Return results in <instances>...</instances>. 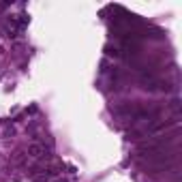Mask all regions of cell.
Here are the masks:
<instances>
[{
    "mask_svg": "<svg viewBox=\"0 0 182 182\" xmlns=\"http://www.w3.org/2000/svg\"><path fill=\"white\" fill-rule=\"evenodd\" d=\"M47 148L43 144H30L28 146V156H32V159H47Z\"/></svg>",
    "mask_w": 182,
    "mask_h": 182,
    "instance_id": "6da1fadb",
    "label": "cell"
},
{
    "mask_svg": "<svg viewBox=\"0 0 182 182\" xmlns=\"http://www.w3.org/2000/svg\"><path fill=\"white\" fill-rule=\"evenodd\" d=\"M49 178H51L49 172H47V174H32V180L34 182H49Z\"/></svg>",
    "mask_w": 182,
    "mask_h": 182,
    "instance_id": "7a4b0ae2",
    "label": "cell"
},
{
    "mask_svg": "<svg viewBox=\"0 0 182 182\" xmlns=\"http://www.w3.org/2000/svg\"><path fill=\"white\" fill-rule=\"evenodd\" d=\"M24 159H26V154H24V152H15V154H13V163H15V165L24 163Z\"/></svg>",
    "mask_w": 182,
    "mask_h": 182,
    "instance_id": "3957f363",
    "label": "cell"
},
{
    "mask_svg": "<svg viewBox=\"0 0 182 182\" xmlns=\"http://www.w3.org/2000/svg\"><path fill=\"white\" fill-rule=\"evenodd\" d=\"M105 51H107V56H120V49H116V47H105Z\"/></svg>",
    "mask_w": 182,
    "mask_h": 182,
    "instance_id": "277c9868",
    "label": "cell"
}]
</instances>
